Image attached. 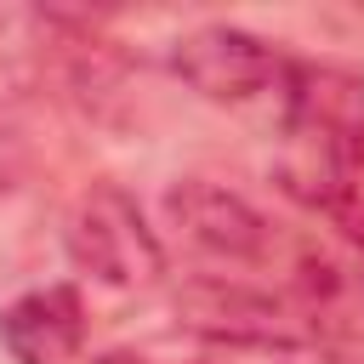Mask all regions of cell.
<instances>
[{
	"label": "cell",
	"mask_w": 364,
	"mask_h": 364,
	"mask_svg": "<svg viewBox=\"0 0 364 364\" xmlns=\"http://www.w3.org/2000/svg\"><path fill=\"white\" fill-rule=\"evenodd\" d=\"M63 245H68V262L108 290H148L165 273L159 233L148 228L142 205L114 182H97L74 199L63 222Z\"/></svg>",
	"instance_id": "7a4b0ae2"
},
{
	"label": "cell",
	"mask_w": 364,
	"mask_h": 364,
	"mask_svg": "<svg viewBox=\"0 0 364 364\" xmlns=\"http://www.w3.org/2000/svg\"><path fill=\"white\" fill-rule=\"evenodd\" d=\"M0 347L11 364H74L85 347V307L74 284H46L0 307Z\"/></svg>",
	"instance_id": "8992f818"
},
{
	"label": "cell",
	"mask_w": 364,
	"mask_h": 364,
	"mask_svg": "<svg viewBox=\"0 0 364 364\" xmlns=\"http://www.w3.org/2000/svg\"><path fill=\"white\" fill-rule=\"evenodd\" d=\"M171 68L205 102H256L267 91H284V74H290L279 46H267L262 34L233 28V23H205V28L182 34L171 51Z\"/></svg>",
	"instance_id": "3957f363"
},
{
	"label": "cell",
	"mask_w": 364,
	"mask_h": 364,
	"mask_svg": "<svg viewBox=\"0 0 364 364\" xmlns=\"http://www.w3.org/2000/svg\"><path fill=\"white\" fill-rule=\"evenodd\" d=\"M85 364H148L142 353H97V358H85Z\"/></svg>",
	"instance_id": "52a82bcc"
},
{
	"label": "cell",
	"mask_w": 364,
	"mask_h": 364,
	"mask_svg": "<svg viewBox=\"0 0 364 364\" xmlns=\"http://www.w3.org/2000/svg\"><path fill=\"white\" fill-rule=\"evenodd\" d=\"M279 188L324 216L364 205V80L341 63H290L279 91Z\"/></svg>",
	"instance_id": "6da1fadb"
},
{
	"label": "cell",
	"mask_w": 364,
	"mask_h": 364,
	"mask_svg": "<svg viewBox=\"0 0 364 364\" xmlns=\"http://www.w3.org/2000/svg\"><path fill=\"white\" fill-rule=\"evenodd\" d=\"M165 216H171V228H176L193 250H205V256L256 262V256L267 250V216H262L245 193H233V188H222V182H205V176L176 182V188L165 193Z\"/></svg>",
	"instance_id": "277c9868"
},
{
	"label": "cell",
	"mask_w": 364,
	"mask_h": 364,
	"mask_svg": "<svg viewBox=\"0 0 364 364\" xmlns=\"http://www.w3.org/2000/svg\"><path fill=\"white\" fill-rule=\"evenodd\" d=\"M176 318L210 341H233V347H296L307 330L296 324V313L262 290L228 284V279H199L176 296Z\"/></svg>",
	"instance_id": "5b68a950"
}]
</instances>
